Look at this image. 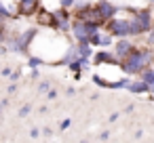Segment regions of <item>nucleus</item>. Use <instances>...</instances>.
<instances>
[{"mask_svg":"<svg viewBox=\"0 0 154 143\" xmlns=\"http://www.w3.org/2000/svg\"><path fill=\"white\" fill-rule=\"evenodd\" d=\"M150 59H152V55H150L148 51H137V49H133V51L125 57L122 70H125V74H139V72L150 63Z\"/></svg>","mask_w":154,"mask_h":143,"instance_id":"f257e3e1","label":"nucleus"},{"mask_svg":"<svg viewBox=\"0 0 154 143\" xmlns=\"http://www.w3.org/2000/svg\"><path fill=\"white\" fill-rule=\"evenodd\" d=\"M68 126H70V120H63V122H61V128H63V130H66V128H68Z\"/></svg>","mask_w":154,"mask_h":143,"instance_id":"412c9836","label":"nucleus"},{"mask_svg":"<svg viewBox=\"0 0 154 143\" xmlns=\"http://www.w3.org/2000/svg\"><path fill=\"white\" fill-rule=\"evenodd\" d=\"M38 91H40V93H45V91H49V82H40V86H38Z\"/></svg>","mask_w":154,"mask_h":143,"instance_id":"f3484780","label":"nucleus"},{"mask_svg":"<svg viewBox=\"0 0 154 143\" xmlns=\"http://www.w3.org/2000/svg\"><path fill=\"white\" fill-rule=\"evenodd\" d=\"M72 34H74V38H76L78 42H89V32H87L82 19H78V21L72 23Z\"/></svg>","mask_w":154,"mask_h":143,"instance_id":"7ed1b4c3","label":"nucleus"},{"mask_svg":"<svg viewBox=\"0 0 154 143\" xmlns=\"http://www.w3.org/2000/svg\"><path fill=\"white\" fill-rule=\"evenodd\" d=\"M0 109H2V107H0Z\"/></svg>","mask_w":154,"mask_h":143,"instance_id":"5701e85b","label":"nucleus"},{"mask_svg":"<svg viewBox=\"0 0 154 143\" xmlns=\"http://www.w3.org/2000/svg\"><path fill=\"white\" fill-rule=\"evenodd\" d=\"M76 51L80 53V57H91V44L89 42H80L76 46Z\"/></svg>","mask_w":154,"mask_h":143,"instance_id":"1a4fd4ad","label":"nucleus"},{"mask_svg":"<svg viewBox=\"0 0 154 143\" xmlns=\"http://www.w3.org/2000/svg\"><path fill=\"white\" fill-rule=\"evenodd\" d=\"M30 137H32V139H38V137H40V130H38V128H32V130H30Z\"/></svg>","mask_w":154,"mask_h":143,"instance_id":"dca6fc26","label":"nucleus"},{"mask_svg":"<svg viewBox=\"0 0 154 143\" xmlns=\"http://www.w3.org/2000/svg\"><path fill=\"white\" fill-rule=\"evenodd\" d=\"M141 80L148 84V88H150V84L154 82V70H146V72H141Z\"/></svg>","mask_w":154,"mask_h":143,"instance_id":"9d476101","label":"nucleus"},{"mask_svg":"<svg viewBox=\"0 0 154 143\" xmlns=\"http://www.w3.org/2000/svg\"><path fill=\"white\" fill-rule=\"evenodd\" d=\"M95 11H97V17H99L101 21H108V19H110V17L116 13V9H114L112 4H108L106 0H101V2L95 7Z\"/></svg>","mask_w":154,"mask_h":143,"instance_id":"20e7f679","label":"nucleus"},{"mask_svg":"<svg viewBox=\"0 0 154 143\" xmlns=\"http://www.w3.org/2000/svg\"><path fill=\"white\" fill-rule=\"evenodd\" d=\"M19 2V13L21 15H34L38 9V0H17Z\"/></svg>","mask_w":154,"mask_h":143,"instance_id":"39448f33","label":"nucleus"},{"mask_svg":"<svg viewBox=\"0 0 154 143\" xmlns=\"http://www.w3.org/2000/svg\"><path fill=\"white\" fill-rule=\"evenodd\" d=\"M70 70H72V72H78V70H80V59L70 61Z\"/></svg>","mask_w":154,"mask_h":143,"instance_id":"4468645a","label":"nucleus"},{"mask_svg":"<svg viewBox=\"0 0 154 143\" xmlns=\"http://www.w3.org/2000/svg\"><path fill=\"white\" fill-rule=\"evenodd\" d=\"M49 99H57V93L55 91H49Z\"/></svg>","mask_w":154,"mask_h":143,"instance_id":"aec40b11","label":"nucleus"},{"mask_svg":"<svg viewBox=\"0 0 154 143\" xmlns=\"http://www.w3.org/2000/svg\"><path fill=\"white\" fill-rule=\"evenodd\" d=\"M0 72H2V76H11V67H2Z\"/></svg>","mask_w":154,"mask_h":143,"instance_id":"6ab92c4d","label":"nucleus"},{"mask_svg":"<svg viewBox=\"0 0 154 143\" xmlns=\"http://www.w3.org/2000/svg\"><path fill=\"white\" fill-rule=\"evenodd\" d=\"M30 109H32V107H30V105H23V107H21V109H19V116H21V118H26V116H28V114H30Z\"/></svg>","mask_w":154,"mask_h":143,"instance_id":"2eb2a0df","label":"nucleus"},{"mask_svg":"<svg viewBox=\"0 0 154 143\" xmlns=\"http://www.w3.org/2000/svg\"><path fill=\"white\" fill-rule=\"evenodd\" d=\"M74 4V0H61V7L63 9H68V7H72Z\"/></svg>","mask_w":154,"mask_h":143,"instance_id":"a211bd4d","label":"nucleus"},{"mask_svg":"<svg viewBox=\"0 0 154 143\" xmlns=\"http://www.w3.org/2000/svg\"><path fill=\"white\" fill-rule=\"evenodd\" d=\"M135 19L141 23V30H143V32H148V30H150V11H146V9H143V11H139V13L135 15Z\"/></svg>","mask_w":154,"mask_h":143,"instance_id":"0eeeda50","label":"nucleus"},{"mask_svg":"<svg viewBox=\"0 0 154 143\" xmlns=\"http://www.w3.org/2000/svg\"><path fill=\"white\" fill-rule=\"evenodd\" d=\"M40 63H42V59H40V57H30V61H28V65H30V67H38Z\"/></svg>","mask_w":154,"mask_h":143,"instance_id":"ddd939ff","label":"nucleus"},{"mask_svg":"<svg viewBox=\"0 0 154 143\" xmlns=\"http://www.w3.org/2000/svg\"><path fill=\"white\" fill-rule=\"evenodd\" d=\"M131 51H133V44H131L129 40H125V38L116 44V57H118V59H125Z\"/></svg>","mask_w":154,"mask_h":143,"instance_id":"423d86ee","label":"nucleus"},{"mask_svg":"<svg viewBox=\"0 0 154 143\" xmlns=\"http://www.w3.org/2000/svg\"><path fill=\"white\" fill-rule=\"evenodd\" d=\"M95 61H97V63H106V61H112V55H108L106 51H101V53H99V55L95 57Z\"/></svg>","mask_w":154,"mask_h":143,"instance_id":"f8f14e48","label":"nucleus"},{"mask_svg":"<svg viewBox=\"0 0 154 143\" xmlns=\"http://www.w3.org/2000/svg\"><path fill=\"white\" fill-rule=\"evenodd\" d=\"M108 30H110L112 36L125 38V36H129V21H125V19H112L108 23Z\"/></svg>","mask_w":154,"mask_h":143,"instance_id":"f03ea898","label":"nucleus"},{"mask_svg":"<svg viewBox=\"0 0 154 143\" xmlns=\"http://www.w3.org/2000/svg\"><path fill=\"white\" fill-rule=\"evenodd\" d=\"M152 2H154V0H152Z\"/></svg>","mask_w":154,"mask_h":143,"instance_id":"b1692460","label":"nucleus"},{"mask_svg":"<svg viewBox=\"0 0 154 143\" xmlns=\"http://www.w3.org/2000/svg\"><path fill=\"white\" fill-rule=\"evenodd\" d=\"M129 82H131V80L122 78V80H118V82H110V84H108V88H127V86H129Z\"/></svg>","mask_w":154,"mask_h":143,"instance_id":"9b49d317","label":"nucleus"},{"mask_svg":"<svg viewBox=\"0 0 154 143\" xmlns=\"http://www.w3.org/2000/svg\"><path fill=\"white\" fill-rule=\"evenodd\" d=\"M131 93H143V91H150L148 88V84L143 82V80H135V82H129V86H127Z\"/></svg>","mask_w":154,"mask_h":143,"instance_id":"6e6552de","label":"nucleus"},{"mask_svg":"<svg viewBox=\"0 0 154 143\" xmlns=\"http://www.w3.org/2000/svg\"><path fill=\"white\" fill-rule=\"evenodd\" d=\"M150 91H152V93H154V82H152V84H150Z\"/></svg>","mask_w":154,"mask_h":143,"instance_id":"4be33fe9","label":"nucleus"}]
</instances>
